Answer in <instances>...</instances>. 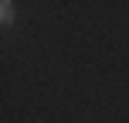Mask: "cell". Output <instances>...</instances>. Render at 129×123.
Listing matches in <instances>:
<instances>
[{"mask_svg": "<svg viewBox=\"0 0 129 123\" xmlns=\"http://www.w3.org/2000/svg\"><path fill=\"white\" fill-rule=\"evenodd\" d=\"M14 21H17V10H14L10 0H4V4H0V24H4V27H14Z\"/></svg>", "mask_w": 129, "mask_h": 123, "instance_id": "6da1fadb", "label": "cell"}]
</instances>
